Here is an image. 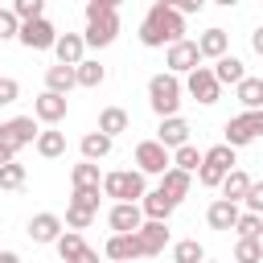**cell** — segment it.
Segmentation results:
<instances>
[{
  "mask_svg": "<svg viewBox=\"0 0 263 263\" xmlns=\"http://www.w3.org/2000/svg\"><path fill=\"white\" fill-rule=\"evenodd\" d=\"M8 160H16V152H12V148L0 140V164H8Z\"/></svg>",
  "mask_w": 263,
  "mask_h": 263,
  "instance_id": "cell-47",
  "label": "cell"
},
{
  "mask_svg": "<svg viewBox=\"0 0 263 263\" xmlns=\"http://www.w3.org/2000/svg\"><path fill=\"white\" fill-rule=\"evenodd\" d=\"M0 140L16 152V148H25V144H33L37 140V119L33 115H12V119H4L0 123Z\"/></svg>",
  "mask_w": 263,
  "mask_h": 263,
  "instance_id": "cell-8",
  "label": "cell"
},
{
  "mask_svg": "<svg viewBox=\"0 0 263 263\" xmlns=\"http://www.w3.org/2000/svg\"><path fill=\"white\" fill-rule=\"evenodd\" d=\"M226 140L222 144H230V148H247L251 140H255V119H251V111H242V115H234V119H226Z\"/></svg>",
  "mask_w": 263,
  "mask_h": 263,
  "instance_id": "cell-17",
  "label": "cell"
},
{
  "mask_svg": "<svg viewBox=\"0 0 263 263\" xmlns=\"http://www.w3.org/2000/svg\"><path fill=\"white\" fill-rule=\"evenodd\" d=\"M78 86V78H74V66H66V62H58V66H49L45 70V90H58V95H70Z\"/></svg>",
  "mask_w": 263,
  "mask_h": 263,
  "instance_id": "cell-24",
  "label": "cell"
},
{
  "mask_svg": "<svg viewBox=\"0 0 263 263\" xmlns=\"http://www.w3.org/2000/svg\"><path fill=\"white\" fill-rule=\"evenodd\" d=\"M173 164H177V168H185V173H197L201 152H197L193 144H181V148H173Z\"/></svg>",
  "mask_w": 263,
  "mask_h": 263,
  "instance_id": "cell-35",
  "label": "cell"
},
{
  "mask_svg": "<svg viewBox=\"0 0 263 263\" xmlns=\"http://www.w3.org/2000/svg\"><path fill=\"white\" fill-rule=\"evenodd\" d=\"M0 263H21V255L16 251H0Z\"/></svg>",
  "mask_w": 263,
  "mask_h": 263,
  "instance_id": "cell-49",
  "label": "cell"
},
{
  "mask_svg": "<svg viewBox=\"0 0 263 263\" xmlns=\"http://www.w3.org/2000/svg\"><path fill=\"white\" fill-rule=\"evenodd\" d=\"M127 123H132V119H127L123 107H103V111H99V132H107L111 140H115L119 132H127Z\"/></svg>",
  "mask_w": 263,
  "mask_h": 263,
  "instance_id": "cell-29",
  "label": "cell"
},
{
  "mask_svg": "<svg viewBox=\"0 0 263 263\" xmlns=\"http://www.w3.org/2000/svg\"><path fill=\"white\" fill-rule=\"evenodd\" d=\"M160 189L181 205V197H189V189H193V173H185V168H177V164H168L164 173H160Z\"/></svg>",
  "mask_w": 263,
  "mask_h": 263,
  "instance_id": "cell-18",
  "label": "cell"
},
{
  "mask_svg": "<svg viewBox=\"0 0 263 263\" xmlns=\"http://www.w3.org/2000/svg\"><path fill=\"white\" fill-rule=\"evenodd\" d=\"M21 33V16L12 8H0V41H12Z\"/></svg>",
  "mask_w": 263,
  "mask_h": 263,
  "instance_id": "cell-40",
  "label": "cell"
},
{
  "mask_svg": "<svg viewBox=\"0 0 263 263\" xmlns=\"http://www.w3.org/2000/svg\"><path fill=\"white\" fill-rule=\"evenodd\" d=\"M242 205H247L251 214H263V181H251V189H247Z\"/></svg>",
  "mask_w": 263,
  "mask_h": 263,
  "instance_id": "cell-42",
  "label": "cell"
},
{
  "mask_svg": "<svg viewBox=\"0 0 263 263\" xmlns=\"http://www.w3.org/2000/svg\"><path fill=\"white\" fill-rule=\"evenodd\" d=\"M66 107H70L66 95H58V90H41V95L33 99V119L45 123V127H49V123H62V119H66Z\"/></svg>",
  "mask_w": 263,
  "mask_h": 263,
  "instance_id": "cell-11",
  "label": "cell"
},
{
  "mask_svg": "<svg viewBox=\"0 0 263 263\" xmlns=\"http://www.w3.org/2000/svg\"><path fill=\"white\" fill-rule=\"evenodd\" d=\"M148 193L144 185V173L140 168H115V173H103V197H115V201H140Z\"/></svg>",
  "mask_w": 263,
  "mask_h": 263,
  "instance_id": "cell-4",
  "label": "cell"
},
{
  "mask_svg": "<svg viewBox=\"0 0 263 263\" xmlns=\"http://www.w3.org/2000/svg\"><path fill=\"white\" fill-rule=\"evenodd\" d=\"M90 222H95V210H86V205H74V201L66 205V226H70V230H86Z\"/></svg>",
  "mask_w": 263,
  "mask_h": 263,
  "instance_id": "cell-38",
  "label": "cell"
},
{
  "mask_svg": "<svg viewBox=\"0 0 263 263\" xmlns=\"http://www.w3.org/2000/svg\"><path fill=\"white\" fill-rule=\"evenodd\" d=\"M234 152H238V148H230V144H214L210 152H201V160H205V164H214V168H222V173H230V168L238 164V160H234Z\"/></svg>",
  "mask_w": 263,
  "mask_h": 263,
  "instance_id": "cell-31",
  "label": "cell"
},
{
  "mask_svg": "<svg viewBox=\"0 0 263 263\" xmlns=\"http://www.w3.org/2000/svg\"><path fill=\"white\" fill-rule=\"evenodd\" d=\"M62 230H66V222H62L58 214H49V210H41V214H33V218H29V238H33V242H41V247H45V242H58V234H62Z\"/></svg>",
  "mask_w": 263,
  "mask_h": 263,
  "instance_id": "cell-13",
  "label": "cell"
},
{
  "mask_svg": "<svg viewBox=\"0 0 263 263\" xmlns=\"http://www.w3.org/2000/svg\"><path fill=\"white\" fill-rule=\"evenodd\" d=\"M16 95H21V82L16 78H0V107L16 103Z\"/></svg>",
  "mask_w": 263,
  "mask_h": 263,
  "instance_id": "cell-43",
  "label": "cell"
},
{
  "mask_svg": "<svg viewBox=\"0 0 263 263\" xmlns=\"http://www.w3.org/2000/svg\"><path fill=\"white\" fill-rule=\"evenodd\" d=\"M214 4H222V8H234V4H238V0H214Z\"/></svg>",
  "mask_w": 263,
  "mask_h": 263,
  "instance_id": "cell-50",
  "label": "cell"
},
{
  "mask_svg": "<svg viewBox=\"0 0 263 263\" xmlns=\"http://www.w3.org/2000/svg\"><path fill=\"white\" fill-rule=\"evenodd\" d=\"M33 148H37V152H41L45 160H58V156L66 152V132H58V123H49L45 132H37Z\"/></svg>",
  "mask_w": 263,
  "mask_h": 263,
  "instance_id": "cell-22",
  "label": "cell"
},
{
  "mask_svg": "<svg viewBox=\"0 0 263 263\" xmlns=\"http://www.w3.org/2000/svg\"><path fill=\"white\" fill-rule=\"evenodd\" d=\"M234 263H263V242L259 238H238L234 242Z\"/></svg>",
  "mask_w": 263,
  "mask_h": 263,
  "instance_id": "cell-34",
  "label": "cell"
},
{
  "mask_svg": "<svg viewBox=\"0 0 263 263\" xmlns=\"http://www.w3.org/2000/svg\"><path fill=\"white\" fill-rule=\"evenodd\" d=\"M53 247H58V259H62V263H74V259L86 251V242H82V230H70V226L58 234V242H53Z\"/></svg>",
  "mask_w": 263,
  "mask_h": 263,
  "instance_id": "cell-25",
  "label": "cell"
},
{
  "mask_svg": "<svg viewBox=\"0 0 263 263\" xmlns=\"http://www.w3.org/2000/svg\"><path fill=\"white\" fill-rule=\"evenodd\" d=\"M21 185H25V164H16V160L0 164V189H21Z\"/></svg>",
  "mask_w": 263,
  "mask_h": 263,
  "instance_id": "cell-39",
  "label": "cell"
},
{
  "mask_svg": "<svg viewBox=\"0 0 263 263\" xmlns=\"http://www.w3.org/2000/svg\"><path fill=\"white\" fill-rule=\"evenodd\" d=\"M234 90H238V103L247 107V111H259L263 107V78H242V82H234Z\"/></svg>",
  "mask_w": 263,
  "mask_h": 263,
  "instance_id": "cell-28",
  "label": "cell"
},
{
  "mask_svg": "<svg viewBox=\"0 0 263 263\" xmlns=\"http://www.w3.org/2000/svg\"><path fill=\"white\" fill-rule=\"evenodd\" d=\"M103 4H111V8H119V4H123V0H103Z\"/></svg>",
  "mask_w": 263,
  "mask_h": 263,
  "instance_id": "cell-51",
  "label": "cell"
},
{
  "mask_svg": "<svg viewBox=\"0 0 263 263\" xmlns=\"http://www.w3.org/2000/svg\"><path fill=\"white\" fill-rule=\"evenodd\" d=\"M201 263H214V259H201Z\"/></svg>",
  "mask_w": 263,
  "mask_h": 263,
  "instance_id": "cell-53",
  "label": "cell"
},
{
  "mask_svg": "<svg viewBox=\"0 0 263 263\" xmlns=\"http://www.w3.org/2000/svg\"><path fill=\"white\" fill-rule=\"evenodd\" d=\"M152 4H177V0H152Z\"/></svg>",
  "mask_w": 263,
  "mask_h": 263,
  "instance_id": "cell-52",
  "label": "cell"
},
{
  "mask_svg": "<svg viewBox=\"0 0 263 263\" xmlns=\"http://www.w3.org/2000/svg\"><path fill=\"white\" fill-rule=\"evenodd\" d=\"M140 222H144L140 201H115V205L107 210V226H111V234H132V230H140Z\"/></svg>",
  "mask_w": 263,
  "mask_h": 263,
  "instance_id": "cell-10",
  "label": "cell"
},
{
  "mask_svg": "<svg viewBox=\"0 0 263 263\" xmlns=\"http://www.w3.org/2000/svg\"><path fill=\"white\" fill-rule=\"evenodd\" d=\"M234 230H238V238H259L263 234V214H238V222H234Z\"/></svg>",
  "mask_w": 263,
  "mask_h": 263,
  "instance_id": "cell-37",
  "label": "cell"
},
{
  "mask_svg": "<svg viewBox=\"0 0 263 263\" xmlns=\"http://www.w3.org/2000/svg\"><path fill=\"white\" fill-rule=\"evenodd\" d=\"M164 66L173 74H189L193 66H201V53H197V41L181 37V41H168V53H164Z\"/></svg>",
  "mask_w": 263,
  "mask_h": 263,
  "instance_id": "cell-9",
  "label": "cell"
},
{
  "mask_svg": "<svg viewBox=\"0 0 263 263\" xmlns=\"http://www.w3.org/2000/svg\"><path fill=\"white\" fill-rule=\"evenodd\" d=\"M53 53H58V62H66V66H78V62H82V53H86V41H82V33H58V41H53Z\"/></svg>",
  "mask_w": 263,
  "mask_h": 263,
  "instance_id": "cell-20",
  "label": "cell"
},
{
  "mask_svg": "<svg viewBox=\"0 0 263 263\" xmlns=\"http://www.w3.org/2000/svg\"><path fill=\"white\" fill-rule=\"evenodd\" d=\"M173 8H177V12H197V8H205V0H177Z\"/></svg>",
  "mask_w": 263,
  "mask_h": 263,
  "instance_id": "cell-44",
  "label": "cell"
},
{
  "mask_svg": "<svg viewBox=\"0 0 263 263\" xmlns=\"http://www.w3.org/2000/svg\"><path fill=\"white\" fill-rule=\"evenodd\" d=\"M115 37H119V12L111 4H103V0H86V33H82V41L103 49Z\"/></svg>",
  "mask_w": 263,
  "mask_h": 263,
  "instance_id": "cell-2",
  "label": "cell"
},
{
  "mask_svg": "<svg viewBox=\"0 0 263 263\" xmlns=\"http://www.w3.org/2000/svg\"><path fill=\"white\" fill-rule=\"evenodd\" d=\"M74 263H99V251H90V247H86V251H82Z\"/></svg>",
  "mask_w": 263,
  "mask_h": 263,
  "instance_id": "cell-46",
  "label": "cell"
},
{
  "mask_svg": "<svg viewBox=\"0 0 263 263\" xmlns=\"http://www.w3.org/2000/svg\"><path fill=\"white\" fill-rule=\"evenodd\" d=\"M103 255H107V259H115V263H127V259H144L136 230H132V234H111V238H107V247H103Z\"/></svg>",
  "mask_w": 263,
  "mask_h": 263,
  "instance_id": "cell-15",
  "label": "cell"
},
{
  "mask_svg": "<svg viewBox=\"0 0 263 263\" xmlns=\"http://www.w3.org/2000/svg\"><path fill=\"white\" fill-rule=\"evenodd\" d=\"M111 144H115V140H111L107 132H86L78 148H82L86 160H103V156H111Z\"/></svg>",
  "mask_w": 263,
  "mask_h": 263,
  "instance_id": "cell-26",
  "label": "cell"
},
{
  "mask_svg": "<svg viewBox=\"0 0 263 263\" xmlns=\"http://www.w3.org/2000/svg\"><path fill=\"white\" fill-rule=\"evenodd\" d=\"M238 201H230V197H218V201H210V210H205V222H210V230H234V222H238Z\"/></svg>",
  "mask_w": 263,
  "mask_h": 263,
  "instance_id": "cell-14",
  "label": "cell"
},
{
  "mask_svg": "<svg viewBox=\"0 0 263 263\" xmlns=\"http://www.w3.org/2000/svg\"><path fill=\"white\" fill-rule=\"evenodd\" d=\"M251 119H255V136H263V107H259V111H251Z\"/></svg>",
  "mask_w": 263,
  "mask_h": 263,
  "instance_id": "cell-48",
  "label": "cell"
},
{
  "mask_svg": "<svg viewBox=\"0 0 263 263\" xmlns=\"http://www.w3.org/2000/svg\"><path fill=\"white\" fill-rule=\"evenodd\" d=\"M99 193H103V185H74L70 201H74V205H86V210L99 214Z\"/></svg>",
  "mask_w": 263,
  "mask_h": 263,
  "instance_id": "cell-36",
  "label": "cell"
},
{
  "mask_svg": "<svg viewBox=\"0 0 263 263\" xmlns=\"http://www.w3.org/2000/svg\"><path fill=\"white\" fill-rule=\"evenodd\" d=\"M16 41H21L25 49H53V41H58V29H53L45 16H33V21H21V33H16Z\"/></svg>",
  "mask_w": 263,
  "mask_h": 263,
  "instance_id": "cell-7",
  "label": "cell"
},
{
  "mask_svg": "<svg viewBox=\"0 0 263 263\" xmlns=\"http://www.w3.org/2000/svg\"><path fill=\"white\" fill-rule=\"evenodd\" d=\"M140 210H144V218H156V222H168L173 218V210H177V201L164 193V189H148L144 197H140Z\"/></svg>",
  "mask_w": 263,
  "mask_h": 263,
  "instance_id": "cell-19",
  "label": "cell"
},
{
  "mask_svg": "<svg viewBox=\"0 0 263 263\" xmlns=\"http://www.w3.org/2000/svg\"><path fill=\"white\" fill-rule=\"evenodd\" d=\"M70 185H103V177H99V164L82 156V164H74V168H70Z\"/></svg>",
  "mask_w": 263,
  "mask_h": 263,
  "instance_id": "cell-33",
  "label": "cell"
},
{
  "mask_svg": "<svg viewBox=\"0 0 263 263\" xmlns=\"http://www.w3.org/2000/svg\"><path fill=\"white\" fill-rule=\"evenodd\" d=\"M218 189H222V197H230V201H242V197H247V189H251V177H247V173L234 164V168L222 177V185H218Z\"/></svg>",
  "mask_w": 263,
  "mask_h": 263,
  "instance_id": "cell-27",
  "label": "cell"
},
{
  "mask_svg": "<svg viewBox=\"0 0 263 263\" xmlns=\"http://www.w3.org/2000/svg\"><path fill=\"white\" fill-rule=\"evenodd\" d=\"M12 12H16L21 21H33V16L45 12V0H12Z\"/></svg>",
  "mask_w": 263,
  "mask_h": 263,
  "instance_id": "cell-41",
  "label": "cell"
},
{
  "mask_svg": "<svg viewBox=\"0 0 263 263\" xmlns=\"http://www.w3.org/2000/svg\"><path fill=\"white\" fill-rule=\"evenodd\" d=\"M168 164H173V152H168L160 140H140V144H136V168H140L144 177H160Z\"/></svg>",
  "mask_w": 263,
  "mask_h": 263,
  "instance_id": "cell-5",
  "label": "cell"
},
{
  "mask_svg": "<svg viewBox=\"0 0 263 263\" xmlns=\"http://www.w3.org/2000/svg\"><path fill=\"white\" fill-rule=\"evenodd\" d=\"M136 238H140V251H144V259H152V255H160V251L168 247V222L144 218V222H140V230H136Z\"/></svg>",
  "mask_w": 263,
  "mask_h": 263,
  "instance_id": "cell-12",
  "label": "cell"
},
{
  "mask_svg": "<svg viewBox=\"0 0 263 263\" xmlns=\"http://www.w3.org/2000/svg\"><path fill=\"white\" fill-rule=\"evenodd\" d=\"M181 78L173 74V70H164V74H152L148 78V107L164 119V115H177L181 111Z\"/></svg>",
  "mask_w": 263,
  "mask_h": 263,
  "instance_id": "cell-3",
  "label": "cell"
},
{
  "mask_svg": "<svg viewBox=\"0 0 263 263\" xmlns=\"http://www.w3.org/2000/svg\"><path fill=\"white\" fill-rule=\"evenodd\" d=\"M74 78H78V86H90V90H95V86L107 82V70H103L99 62H86V58H82V62L74 66Z\"/></svg>",
  "mask_w": 263,
  "mask_h": 263,
  "instance_id": "cell-30",
  "label": "cell"
},
{
  "mask_svg": "<svg viewBox=\"0 0 263 263\" xmlns=\"http://www.w3.org/2000/svg\"><path fill=\"white\" fill-rule=\"evenodd\" d=\"M185 90H189L201 107H210V103H218L222 82L214 78V70H210V66H193V70H189V78H185Z\"/></svg>",
  "mask_w": 263,
  "mask_h": 263,
  "instance_id": "cell-6",
  "label": "cell"
},
{
  "mask_svg": "<svg viewBox=\"0 0 263 263\" xmlns=\"http://www.w3.org/2000/svg\"><path fill=\"white\" fill-rule=\"evenodd\" d=\"M226 49H230V37H226V29H218V25L197 37V53H201V58H222Z\"/></svg>",
  "mask_w": 263,
  "mask_h": 263,
  "instance_id": "cell-23",
  "label": "cell"
},
{
  "mask_svg": "<svg viewBox=\"0 0 263 263\" xmlns=\"http://www.w3.org/2000/svg\"><path fill=\"white\" fill-rule=\"evenodd\" d=\"M205 259V247L197 242V238H181V242H173V263H201Z\"/></svg>",
  "mask_w": 263,
  "mask_h": 263,
  "instance_id": "cell-32",
  "label": "cell"
},
{
  "mask_svg": "<svg viewBox=\"0 0 263 263\" xmlns=\"http://www.w3.org/2000/svg\"><path fill=\"white\" fill-rule=\"evenodd\" d=\"M251 49H255V53H259V58H263V25H259V29H255V33H251Z\"/></svg>",
  "mask_w": 263,
  "mask_h": 263,
  "instance_id": "cell-45",
  "label": "cell"
},
{
  "mask_svg": "<svg viewBox=\"0 0 263 263\" xmlns=\"http://www.w3.org/2000/svg\"><path fill=\"white\" fill-rule=\"evenodd\" d=\"M156 140L173 152V148L189 144V123H185L181 115H164V119H160V127H156Z\"/></svg>",
  "mask_w": 263,
  "mask_h": 263,
  "instance_id": "cell-16",
  "label": "cell"
},
{
  "mask_svg": "<svg viewBox=\"0 0 263 263\" xmlns=\"http://www.w3.org/2000/svg\"><path fill=\"white\" fill-rule=\"evenodd\" d=\"M210 70H214V78H218L222 86H234V82H242V78H247V66H242L234 53H222V58H214V66H210Z\"/></svg>",
  "mask_w": 263,
  "mask_h": 263,
  "instance_id": "cell-21",
  "label": "cell"
},
{
  "mask_svg": "<svg viewBox=\"0 0 263 263\" xmlns=\"http://www.w3.org/2000/svg\"><path fill=\"white\" fill-rule=\"evenodd\" d=\"M185 37V12H177L173 4H152L148 16L140 21V41L148 49H160L164 41H181Z\"/></svg>",
  "mask_w": 263,
  "mask_h": 263,
  "instance_id": "cell-1",
  "label": "cell"
}]
</instances>
